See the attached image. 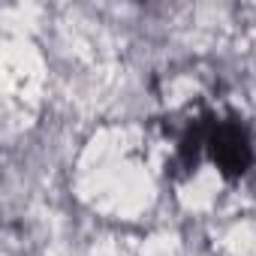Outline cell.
Instances as JSON below:
<instances>
[{"label":"cell","mask_w":256,"mask_h":256,"mask_svg":"<svg viewBox=\"0 0 256 256\" xmlns=\"http://www.w3.org/2000/svg\"><path fill=\"white\" fill-rule=\"evenodd\" d=\"M205 151L220 169V175L229 181L247 175V169L253 166V142H250L247 126L238 120H214Z\"/></svg>","instance_id":"cell-1"}]
</instances>
